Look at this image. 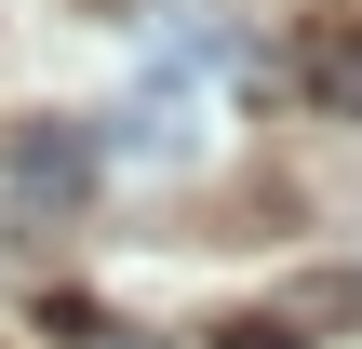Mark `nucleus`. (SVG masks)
<instances>
[{"label": "nucleus", "mask_w": 362, "mask_h": 349, "mask_svg": "<svg viewBox=\"0 0 362 349\" xmlns=\"http://www.w3.org/2000/svg\"><path fill=\"white\" fill-rule=\"evenodd\" d=\"M94 161H107V148H94L81 121H13V135H0V175H13V202H40V215H67V202L94 188Z\"/></svg>", "instance_id": "obj_1"}, {"label": "nucleus", "mask_w": 362, "mask_h": 349, "mask_svg": "<svg viewBox=\"0 0 362 349\" xmlns=\"http://www.w3.org/2000/svg\"><path fill=\"white\" fill-rule=\"evenodd\" d=\"M107 148H121V161H188V148H202V121H188V94H175V81H148V94L107 121Z\"/></svg>", "instance_id": "obj_2"}, {"label": "nucleus", "mask_w": 362, "mask_h": 349, "mask_svg": "<svg viewBox=\"0 0 362 349\" xmlns=\"http://www.w3.org/2000/svg\"><path fill=\"white\" fill-rule=\"evenodd\" d=\"M296 67H309V94H322L336 121H362V27L349 13H322V27L296 40Z\"/></svg>", "instance_id": "obj_3"}, {"label": "nucleus", "mask_w": 362, "mask_h": 349, "mask_svg": "<svg viewBox=\"0 0 362 349\" xmlns=\"http://www.w3.org/2000/svg\"><path fill=\"white\" fill-rule=\"evenodd\" d=\"M54 336H67V349H134V323H107V309H54Z\"/></svg>", "instance_id": "obj_4"}, {"label": "nucleus", "mask_w": 362, "mask_h": 349, "mask_svg": "<svg viewBox=\"0 0 362 349\" xmlns=\"http://www.w3.org/2000/svg\"><path fill=\"white\" fill-rule=\"evenodd\" d=\"M215 349H296V323H215Z\"/></svg>", "instance_id": "obj_5"}]
</instances>
